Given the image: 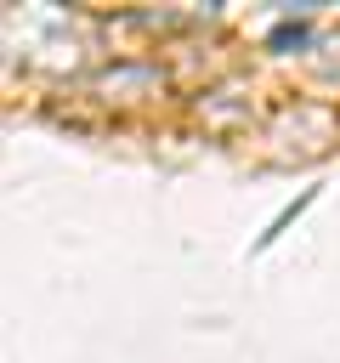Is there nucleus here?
Instances as JSON below:
<instances>
[{
	"mask_svg": "<svg viewBox=\"0 0 340 363\" xmlns=\"http://www.w3.org/2000/svg\"><path fill=\"white\" fill-rule=\"evenodd\" d=\"M272 45L283 51V45H306V23H278L272 28Z\"/></svg>",
	"mask_w": 340,
	"mask_h": 363,
	"instance_id": "nucleus-1",
	"label": "nucleus"
}]
</instances>
